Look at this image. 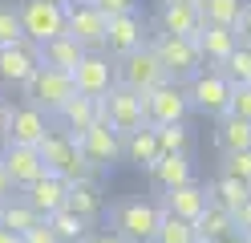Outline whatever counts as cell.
<instances>
[{
  "mask_svg": "<svg viewBox=\"0 0 251 243\" xmlns=\"http://www.w3.org/2000/svg\"><path fill=\"white\" fill-rule=\"evenodd\" d=\"M162 223V203L150 199H122L109 207V231L126 243H154Z\"/></svg>",
  "mask_w": 251,
  "mask_h": 243,
  "instance_id": "cell-1",
  "label": "cell"
},
{
  "mask_svg": "<svg viewBox=\"0 0 251 243\" xmlns=\"http://www.w3.org/2000/svg\"><path fill=\"white\" fill-rule=\"evenodd\" d=\"M73 93H77L73 73H65V69H49V65H37V73L21 85V97H25L28 106L45 109L49 118H57V109L65 106Z\"/></svg>",
  "mask_w": 251,
  "mask_h": 243,
  "instance_id": "cell-2",
  "label": "cell"
},
{
  "mask_svg": "<svg viewBox=\"0 0 251 243\" xmlns=\"http://www.w3.org/2000/svg\"><path fill=\"white\" fill-rule=\"evenodd\" d=\"M186 97H191V109L207 113V118H223V113H231V81L215 69V65H202V69L195 77L182 81Z\"/></svg>",
  "mask_w": 251,
  "mask_h": 243,
  "instance_id": "cell-3",
  "label": "cell"
},
{
  "mask_svg": "<svg viewBox=\"0 0 251 243\" xmlns=\"http://www.w3.org/2000/svg\"><path fill=\"white\" fill-rule=\"evenodd\" d=\"M114 77H118V85L134 89V93H150V89H158V85L170 81L166 69H162V61L154 57L150 41H146L142 49H134V53L118 57V61H114Z\"/></svg>",
  "mask_w": 251,
  "mask_h": 243,
  "instance_id": "cell-4",
  "label": "cell"
},
{
  "mask_svg": "<svg viewBox=\"0 0 251 243\" xmlns=\"http://www.w3.org/2000/svg\"><path fill=\"white\" fill-rule=\"evenodd\" d=\"M37 150H41V158H45V170H49V174L65 178V183L89 178V166H85L81 150H77L73 134H65L61 126H53V130H49V138H45V142L37 146ZM93 178H98V174H93Z\"/></svg>",
  "mask_w": 251,
  "mask_h": 243,
  "instance_id": "cell-5",
  "label": "cell"
},
{
  "mask_svg": "<svg viewBox=\"0 0 251 243\" xmlns=\"http://www.w3.org/2000/svg\"><path fill=\"white\" fill-rule=\"evenodd\" d=\"M154 57L162 61V69L170 81H186L202 69V53H199V41L191 37H170V32H154L150 37Z\"/></svg>",
  "mask_w": 251,
  "mask_h": 243,
  "instance_id": "cell-6",
  "label": "cell"
},
{
  "mask_svg": "<svg viewBox=\"0 0 251 243\" xmlns=\"http://www.w3.org/2000/svg\"><path fill=\"white\" fill-rule=\"evenodd\" d=\"M73 142H77V150H81L89 174H109L118 166V158H122V134L109 130V122H93L85 134H77Z\"/></svg>",
  "mask_w": 251,
  "mask_h": 243,
  "instance_id": "cell-7",
  "label": "cell"
},
{
  "mask_svg": "<svg viewBox=\"0 0 251 243\" xmlns=\"http://www.w3.org/2000/svg\"><path fill=\"white\" fill-rule=\"evenodd\" d=\"M105 25H109V16L98 12L89 0H69L65 4V32L85 53H105Z\"/></svg>",
  "mask_w": 251,
  "mask_h": 243,
  "instance_id": "cell-8",
  "label": "cell"
},
{
  "mask_svg": "<svg viewBox=\"0 0 251 243\" xmlns=\"http://www.w3.org/2000/svg\"><path fill=\"white\" fill-rule=\"evenodd\" d=\"M21 12V28H25V37L28 41H53L65 32V4H53V0H21L17 4Z\"/></svg>",
  "mask_w": 251,
  "mask_h": 243,
  "instance_id": "cell-9",
  "label": "cell"
},
{
  "mask_svg": "<svg viewBox=\"0 0 251 243\" xmlns=\"http://www.w3.org/2000/svg\"><path fill=\"white\" fill-rule=\"evenodd\" d=\"M142 109L150 126H170V122H186L191 113V97H186L182 81H166V85L142 93Z\"/></svg>",
  "mask_w": 251,
  "mask_h": 243,
  "instance_id": "cell-10",
  "label": "cell"
},
{
  "mask_svg": "<svg viewBox=\"0 0 251 243\" xmlns=\"http://www.w3.org/2000/svg\"><path fill=\"white\" fill-rule=\"evenodd\" d=\"M101 102H105V122H109V130H118L122 138L134 134V130H142V126H150V122H146V109H142V93L126 89V85H118V81H114V89H109Z\"/></svg>",
  "mask_w": 251,
  "mask_h": 243,
  "instance_id": "cell-11",
  "label": "cell"
},
{
  "mask_svg": "<svg viewBox=\"0 0 251 243\" xmlns=\"http://www.w3.org/2000/svg\"><path fill=\"white\" fill-rule=\"evenodd\" d=\"M49 130H53V122H49V113H45V109L28 106V102L8 106L4 142H17V146H41L45 138H49Z\"/></svg>",
  "mask_w": 251,
  "mask_h": 243,
  "instance_id": "cell-12",
  "label": "cell"
},
{
  "mask_svg": "<svg viewBox=\"0 0 251 243\" xmlns=\"http://www.w3.org/2000/svg\"><path fill=\"white\" fill-rule=\"evenodd\" d=\"M37 65H41V45L28 41V37L21 45L0 49V89H21L37 73Z\"/></svg>",
  "mask_w": 251,
  "mask_h": 243,
  "instance_id": "cell-13",
  "label": "cell"
},
{
  "mask_svg": "<svg viewBox=\"0 0 251 243\" xmlns=\"http://www.w3.org/2000/svg\"><path fill=\"white\" fill-rule=\"evenodd\" d=\"M150 41V32H146V21L138 12H122V16H109V25H105V53L109 57H126V53H134V49H142Z\"/></svg>",
  "mask_w": 251,
  "mask_h": 243,
  "instance_id": "cell-14",
  "label": "cell"
},
{
  "mask_svg": "<svg viewBox=\"0 0 251 243\" xmlns=\"http://www.w3.org/2000/svg\"><path fill=\"white\" fill-rule=\"evenodd\" d=\"M114 81L118 77H114V57L109 53H85L77 61V69H73V85L85 97H105L114 89Z\"/></svg>",
  "mask_w": 251,
  "mask_h": 243,
  "instance_id": "cell-15",
  "label": "cell"
},
{
  "mask_svg": "<svg viewBox=\"0 0 251 243\" xmlns=\"http://www.w3.org/2000/svg\"><path fill=\"white\" fill-rule=\"evenodd\" d=\"M0 166H4V174L12 178V187L25 190L28 183H37V178L45 174V158L37 146H17V142H4L0 146Z\"/></svg>",
  "mask_w": 251,
  "mask_h": 243,
  "instance_id": "cell-16",
  "label": "cell"
},
{
  "mask_svg": "<svg viewBox=\"0 0 251 243\" xmlns=\"http://www.w3.org/2000/svg\"><path fill=\"white\" fill-rule=\"evenodd\" d=\"M202 28H207V21L199 16L195 0H162V4H158V32L199 41V32H202Z\"/></svg>",
  "mask_w": 251,
  "mask_h": 243,
  "instance_id": "cell-17",
  "label": "cell"
},
{
  "mask_svg": "<svg viewBox=\"0 0 251 243\" xmlns=\"http://www.w3.org/2000/svg\"><path fill=\"white\" fill-rule=\"evenodd\" d=\"M65 194H69V183L45 170V174L37 178V183H28V187L21 190V199H25L28 207H33L41 219H49L53 211H61V207H65Z\"/></svg>",
  "mask_w": 251,
  "mask_h": 243,
  "instance_id": "cell-18",
  "label": "cell"
},
{
  "mask_svg": "<svg viewBox=\"0 0 251 243\" xmlns=\"http://www.w3.org/2000/svg\"><path fill=\"white\" fill-rule=\"evenodd\" d=\"M65 207L73 211L77 219H85V223L93 227V223L101 219V207H105V203H101V187H98V178L89 174V178H77V183H69Z\"/></svg>",
  "mask_w": 251,
  "mask_h": 243,
  "instance_id": "cell-19",
  "label": "cell"
},
{
  "mask_svg": "<svg viewBox=\"0 0 251 243\" xmlns=\"http://www.w3.org/2000/svg\"><path fill=\"white\" fill-rule=\"evenodd\" d=\"M207 203H211V194L199 183H182L175 190H162V211H170V215H178V219H191V223L202 215Z\"/></svg>",
  "mask_w": 251,
  "mask_h": 243,
  "instance_id": "cell-20",
  "label": "cell"
},
{
  "mask_svg": "<svg viewBox=\"0 0 251 243\" xmlns=\"http://www.w3.org/2000/svg\"><path fill=\"white\" fill-rule=\"evenodd\" d=\"M150 178L158 190H175L182 183H195V162L191 154H158V162L150 166Z\"/></svg>",
  "mask_w": 251,
  "mask_h": 243,
  "instance_id": "cell-21",
  "label": "cell"
},
{
  "mask_svg": "<svg viewBox=\"0 0 251 243\" xmlns=\"http://www.w3.org/2000/svg\"><path fill=\"white\" fill-rule=\"evenodd\" d=\"M57 122H61V130L65 134H85V130L98 122V97H85V93H73L65 106L57 109Z\"/></svg>",
  "mask_w": 251,
  "mask_h": 243,
  "instance_id": "cell-22",
  "label": "cell"
},
{
  "mask_svg": "<svg viewBox=\"0 0 251 243\" xmlns=\"http://www.w3.org/2000/svg\"><path fill=\"white\" fill-rule=\"evenodd\" d=\"M158 138H154V126H142V130H134V134H126L122 138V158L130 162V166L138 170H150L154 162H158Z\"/></svg>",
  "mask_w": 251,
  "mask_h": 243,
  "instance_id": "cell-23",
  "label": "cell"
},
{
  "mask_svg": "<svg viewBox=\"0 0 251 243\" xmlns=\"http://www.w3.org/2000/svg\"><path fill=\"white\" fill-rule=\"evenodd\" d=\"M239 45V32L227 28V25H207L199 32V53H202V65H223L227 53Z\"/></svg>",
  "mask_w": 251,
  "mask_h": 243,
  "instance_id": "cell-24",
  "label": "cell"
},
{
  "mask_svg": "<svg viewBox=\"0 0 251 243\" xmlns=\"http://www.w3.org/2000/svg\"><path fill=\"white\" fill-rule=\"evenodd\" d=\"M81 57H85V49L77 45L69 32H61V37H53V41L41 45V65H49V69H65V73H73Z\"/></svg>",
  "mask_w": 251,
  "mask_h": 243,
  "instance_id": "cell-25",
  "label": "cell"
},
{
  "mask_svg": "<svg viewBox=\"0 0 251 243\" xmlns=\"http://www.w3.org/2000/svg\"><path fill=\"white\" fill-rule=\"evenodd\" d=\"M215 142L223 154H235V150H251V122H243L239 113H223L215 118Z\"/></svg>",
  "mask_w": 251,
  "mask_h": 243,
  "instance_id": "cell-26",
  "label": "cell"
},
{
  "mask_svg": "<svg viewBox=\"0 0 251 243\" xmlns=\"http://www.w3.org/2000/svg\"><path fill=\"white\" fill-rule=\"evenodd\" d=\"M231 231H235L231 211H227V207H219V203H207V207H202V215L195 219V235H199L202 243H219V239L231 235Z\"/></svg>",
  "mask_w": 251,
  "mask_h": 243,
  "instance_id": "cell-27",
  "label": "cell"
},
{
  "mask_svg": "<svg viewBox=\"0 0 251 243\" xmlns=\"http://www.w3.org/2000/svg\"><path fill=\"white\" fill-rule=\"evenodd\" d=\"M195 8H199V16L207 25L235 28V25H239V16H243V8H247V0H195Z\"/></svg>",
  "mask_w": 251,
  "mask_h": 243,
  "instance_id": "cell-28",
  "label": "cell"
},
{
  "mask_svg": "<svg viewBox=\"0 0 251 243\" xmlns=\"http://www.w3.org/2000/svg\"><path fill=\"white\" fill-rule=\"evenodd\" d=\"M37 223H41V215H37V211L21 199V194H12V199L0 203V227H8V231L25 235L28 227H37Z\"/></svg>",
  "mask_w": 251,
  "mask_h": 243,
  "instance_id": "cell-29",
  "label": "cell"
},
{
  "mask_svg": "<svg viewBox=\"0 0 251 243\" xmlns=\"http://www.w3.org/2000/svg\"><path fill=\"white\" fill-rule=\"evenodd\" d=\"M154 138H158L162 154H191L195 150V134L186 122H170V126H154Z\"/></svg>",
  "mask_w": 251,
  "mask_h": 243,
  "instance_id": "cell-30",
  "label": "cell"
},
{
  "mask_svg": "<svg viewBox=\"0 0 251 243\" xmlns=\"http://www.w3.org/2000/svg\"><path fill=\"white\" fill-rule=\"evenodd\" d=\"M219 73H223L231 85H251V41H239L227 53V61L223 65H215Z\"/></svg>",
  "mask_w": 251,
  "mask_h": 243,
  "instance_id": "cell-31",
  "label": "cell"
},
{
  "mask_svg": "<svg viewBox=\"0 0 251 243\" xmlns=\"http://www.w3.org/2000/svg\"><path fill=\"white\" fill-rule=\"evenodd\" d=\"M207 194H211V203H219V207H227L231 215L239 211L247 199H251V187H243V183H235V178H227V174H219L215 183L207 187Z\"/></svg>",
  "mask_w": 251,
  "mask_h": 243,
  "instance_id": "cell-32",
  "label": "cell"
},
{
  "mask_svg": "<svg viewBox=\"0 0 251 243\" xmlns=\"http://www.w3.org/2000/svg\"><path fill=\"white\" fill-rule=\"evenodd\" d=\"M45 223L53 227V235H57L61 243H81V239H85V231H89V223H85V219H77V215H73L69 207L53 211V215L45 219Z\"/></svg>",
  "mask_w": 251,
  "mask_h": 243,
  "instance_id": "cell-33",
  "label": "cell"
},
{
  "mask_svg": "<svg viewBox=\"0 0 251 243\" xmlns=\"http://www.w3.org/2000/svg\"><path fill=\"white\" fill-rule=\"evenodd\" d=\"M154 243H199L195 223L170 215V211H162V223H158V235H154Z\"/></svg>",
  "mask_w": 251,
  "mask_h": 243,
  "instance_id": "cell-34",
  "label": "cell"
},
{
  "mask_svg": "<svg viewBox=\"0 0 251 243\" xmlns=\"http://www.w3.org/2000/svg\"><path fill=\"white\" fill-rule=\"evenodd\" d=\"M21 41H25V28H21V12H17V4H0V49L21 45Z\"/></svg>",
  "mask_w": 251,
  "mask_h": 243,
  "instance_id": "cell-35",
  "label": "cell"
},
{
  "mask_svg": "<svg viewBox=\"0 0 251 243\" xmlns=\"http://www.w3.org/2000/svg\"><path fill=\"white\" fill-rule=\"evenodd\" d=\"M219 174H227V178H235V183L251 187V150H235V154H223V170H219Z\"/></svg>",
  "mask_w": 251,
  "mask_h": 243,
  "instance_id": "cell-36",
  "label": "cell"
},
{
  "mask_svg": "<svg viewBox=\"0 0 251 243\" xmlns=\"http://www.w3.org/2000/svg\"><path fill=\"white\" fill-rule=\"evenodd\" d=\"M231 113H239L243 122H251V85H235L231 89Z\"/></svg>",
  "mask_w": 251,
  "mask_h": 243,
  "instance_id": "cell-37",
  "label": "cell"
},
{
  "mask_svg": "<svg viewBox=\"0 0 251 243\" xmlns=\"http://www.w3.org/2000/svg\"><path fill=\"white\" fill-rule=\"evenodd\" d=\"M98 12L105 16H122V12H138V0H89Z\"/></svg>",
  "mask_w": 251,
  "mask_h": 243,
  "instance_id": "cell-38",
  "label": "cell"
},
{
  "mask_svg": "<svg viewBox=\"0 0 251 243\" xmlns=\"http://www.w3.org/2000/svg\"><path fill=\"white\" fill-rule=\"evenodd\" d=\"M21 239H25V243H61V239L53 235V227H49V223H45V219H41L37 227H28V231H25Z\"/></svg>",
  "mask_w": 251,
  "mask_h": 243,
  "instance_id": "cell-39",
  "label": "cell"
},
{
  "mask_svg": "<svg viewBox=\"0 0 251 243\" xmlns=\"http://www.w3.org/2000/svg\"><path fill=\"white\" fill-rule=\"evenodd\" d=\"M231 223H235V231H239V235H247V239H251V199H247V203L231 215Z\"/></svg>",
  "mask_w": 251,
  "mask_h": 243,
  "instance_id": "cell-40",
  "label": "cell"
},
{
  "mask_svg": "<svg viewBox=\"0 0 251 243\" xmlns=\"http://www.w3.org/2000/svg\"><path fill=\"white\" fill-rule=\"evenodd\" d=\"M235 32H239V41H251V0H247V8L239 16V25H235Z\"/></svg>",
  "mask_w": 251,
  "mask_h": 243,
  "instance_id": "cell-41",
  "label": "cell"
},
{
  "mask_svg": "<svg viewBox=\"0 0 251 243\" xmlns=\"http://www.w3.org/2000/svg\"><path fill=\"white\" fill-rule=\"evenodd\" d=\"M81 243H126V239H118L114 231H85Z\"/></svg>",
  "mask_w": 251,
  "mask_h": 243,
  "instance_id": "cell-42",
  "label": "cell"
},
{
  "mask_svg": "<svg viewBox=\"0 0 251 243\" xmlns=\"http://www.w3.org/2000/svg\"><path fill=\"white\" fill-rule=\"evenodd\" d=\"M12 194H17V187H12V178L4 174V166H0V203H4V199H12Z\"/></svg>",
  "mask_w": 251,
  "mask_h": 243,
  "instance_id": "cell-43",
  "label": "cell"
},
{
  "mask_svg": "<svg viewBox=\"0 0 251 243\" xmlns=\"http://www.w3.org/2000/svg\"><path fill=\"white\" fill-rule=\"evenodd\" d=\"M4 126H8V102L0 97V142H4Z\"/></svg>",
  "mask_w": 251,
  "mask_h": 243,
  "instance_id": "cell-44",
  "label": "cell"
},
{
  "mask_svg": "<svg viewBox=\"0 0 251 243\" xmlns=\"http://www.w3.org/2000/svg\"><path fill=\"white\" fill-rule=\"evenodd\" d=\"M0 243H25L17 231H8V227H0Z\"/></svg>",
  "mask_w": 251,
  "mask_h": 243,
  "instance_id": "cell-45",
  "label": "cell"
},
{
  "mask_svg": "<svg viewBox=\"0 0 251 243\" xmlns=\"http://www.w3.org/2000/svg\"><path fill=\"white\" fill-rule=\"evenodd\" d=\"M219 243H251V239H247V235H239V231H231V235H223Z\"/></svg>",
  "mask_w": 251,
  "mask_h": 243,
  "instance_id": "cell-46",
  "label": "cell"
},
{
  "mask_svg": "<svg viewBox=\"0 0 251 243\" xmlns=\"http://www.w3.org/2000/svg\"><path fill=\"white\" fill-rule=\"evenodd\" d=\"M53 4H69V0H53Z\"/></svg>",
  "mask_w": 251,
  "mask_h": 243,
  "instance_id": "cell-47",
  "label": "cell"
},
{
  "mask_svg": "<svg viewBox=\"0 0 251 243\" xmlns=\"http://www.w3.org/2000/svg\"><path fill=\"white\" fill-rule=\"evenodd\" d=\"M199 243H202V239H199Z\"/></svg>",
  "mask_w": 251,
  "mask_h": 243,
  "instance_id": "cell-48",
  "label": "cell"
}]
</instances>
